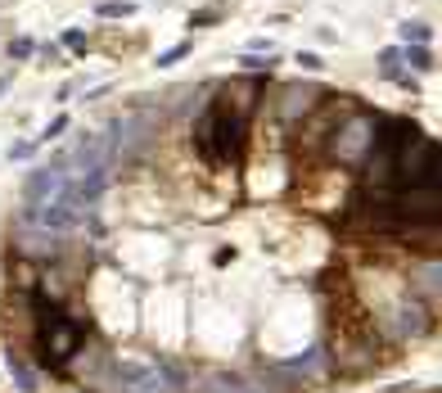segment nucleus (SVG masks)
I'll list each match as a JSON object with an SVG mask.
<instances>
[{
	"label": "nucleus",
	"mask_w": 442,
	"mask_h": 393,
	"mask_svg": "<svg viewBox=\"0 0 442 393\" xmlns=\"http://www.w3.org/2000/svg\"><path fill=\"white\" fill-rule=\"evenodd\" d=\"M64 45H73V50H82V45H86V36H82V32H64Z\"/></svg>",
	"instance_id": "18"
},
{
	"label": "nucleus",
	"mask_w": 442,
	"mask_h": 393,
	"mask_svg": "<svg viewBox=\"0 0 442 393\" xmlns=\"http://www.w3.org/2000/svg\"><path fill=\"white\" fill-rule=\"evenodd\" d=\"M5 86H10V82H5V77H0V95H5Z\"/></svg>",
	"instance_id": "19"
},
{
	"label": "nucleus",
	"mask_w": 442,
	"mask_h": 393,
	"mask_svg": "<svg viewBox=\"0 0 442 393\" xmlns=\"http://www.w3.org/2000/svg\"><path fill=\"white\" fill-rule=\"evenodd\" d=\"M64 127H68V118H64V113H59V118H54L50 127H45V136H41V141H54V136H59V131H64Z\"/></svg>",
	"instance_id": "16"
},
{
	"label": "nucleus",
	"mask_w": 442,
	"mask_h": 393,
	"mask_svg": "<svg viewBox=\"0 0 442 393\" xmlns=\"http://www.w3.org/2000/svg\"><path fill=\"white\" fill-rule=\"evenodd\" d=\"M82 339H86L82 321H77V317H68L64 307L45 303V298L36 294V348H41V361H45V366L64 371L68 361L77 357Z\"/></svg>",
	"instance_id": "2"
},
{
	"label": "nucleus",
	"mask_w": 442,
	"mask_h": 393,
	"mask_svg": "<svg viewBox=\"0 0 442 393\" xmlns=\"http://www.w3.org/2000/svg\"><path fill=\"white\" fill-rule=\"evenodd\" d=\"M95 14H99V19H127L131 5H127V0H104V5H95Z\"/></svg>",
	"instance_id": "11"
},
{
	"label": "nucleus",
	"mask_w": 442,
	"mask_h": 393,
	"mask_svg": "<svg viewBox=\"0 0 442 393\" xmlns=\"http://www.w3.org/2000/svg\"><path fill=\"white\" fill-rule=\"evenodd\" d=\"M402 41L406 45H424L429 41V27H424V23H402Z\"/></svg>",
	"instance_id": "12"
},
{
	"label": "nucleus",
	"mask_w": 442,
	"mask_h": 393,
	"mask_svg": "<svg viewBox=\"0 0 442 393\" xmlns=\"http://www.w3.org/2000/svg\"><path fill=\"white\" fill-rule=\"evenodd\" d=\"M10 55H14V59H27V55H32V41H27V36L10 41Z\"/></svg>",
	"instance_id": "15"
},
{
	"label": "nucleus",
	"mask_w": 442,
	"mask_h": 393,
	"mask_svg": "<svg viewBox=\"0 0 442 393\" xmlns=\"http://www.w3.org/2000/svg\"><path fill=\"white\" fill-rule=\"evenodd\" d=\"M5 366H10V375H14V384H19L23 393H36V384H41V375L32 371V366H27V361L19 357V353H10V357H5Z\"/></svg>",
	"instance_id": "8"
},
{
	"label": "nucleus",
	"mask_w": 442,
	"mask_h": 393,
	"mask_svg": "<svg viewBox=\"0 0 442 393\" xmlns=\"http://www.w3.org/2000/svg\"><path fill=\"white\" fill-rule=\"evenodd\" d=\"M402 59H406L415 73H429V68H433V59H429V50H424V45H406V50H402Z\"/></svg>",
	"instance_id": "10"
},
{
	"label": "nucleus",
	"mask_w": 442,
	"mask_h": 393,
	"mask_svg": "<svg viewBox=\"0 0 442 393\" xmlns=\"http://www.w3.org/2000/svg\"><path fill=\"white\" fill-rule=\"evenodd\" d=\"M86 217H90V199L77 190L73 176H68V186L59 190L54 199H45L41 208H23V222H32V226H41V230H54V235L77 230Z\"/></svg>",
	"instance_id": "4"
},
{
	"label": "nucleus",
	"mask_w": 442,
	"mask_h": 393,
	"mask_svg": "<svg viewBox=\"0 0 442 393\" xmlns=\"http://www.w3.org/2000/svg\"><path fill=\"white\" fill-rule=\"evenodd\" d=\"M389 321H393V335L397 339H415V335H424V330L433 326V317L424 312V303H415V298H397L393 312H389Z\"/></svg>",
	"instance_id": "6"
},
{
	"label": "nucleus",
	"mask_w": 442,
	"mask_h": 393,
	"mask_svg": "<svg viewBox=\"0 0 442 393\" xmlns=\"http://www.w3.org/2000/svg\"><path fill=\"white\" fill-rule=\"evenodd\" d=\"M397 64H402V50H384L379 55V73L384 77H397Z\"/></svg>",
	"instance_id": "13"
},
{
	"label": "nucleus",
	"mask_w": 442,
	"mask_h": 393,
	"mask_svg": "<svg viewBox=\"0 0 442 393\" xmlns=\"http://www.w3.org/2000/svg\"><path fill=\"white\" fill-rule=\"evenodd\" d=\"M415 285H420L424 294H438L442 298V258L420 262V267H415Z\"/></svg>",
	"instance_id": "9"
},
{
	"label": "nucleus",
	"mask_w": 442,
	"mask_h": 393,
	"mask_svg": "<svg viewBox=\"0 0 442 393\" xmlns=\"http://www.w3.org/2000/svg\"><path fill=\"white\" fill-rule=\"evenodd\" d=\"M298 64L307 68V73H321V68H325V64H321V55H298Z\"/></svg>",
	"instance_id": "17"
},
{
	"label": "nucleus",
	"mask_w": 442,
	"mask_h": 393,
	"mask_svg": "<svg viewBox=\"0 0 442 393\" xmlns=\"http://www.w3.org/2000/svg\"><path fill=\"white\" fill-rule=\"evenodd\" d=\"M244 131H248L244 104H230L226 95L212 99V104L199 113V122H195V150H199V158L212 163V167L239 163V154H244Z\"/></svg>",
	"instance_id": "1"
},
{
	"label": "nucleus",
	"mask_w": 442,
	"mask_h": 393,
	"mask_svg": "<svg viewBox=\"0 0 442 393\" xmlns=\"http://www.w3.org/2000/svg\"><path fill=\"white\" fill-rule=\"evenodd\" d=\"M108 384L118 393H181L185 371L172 361H140V357H113L108 361Z\"/></svg>",
	"instance_id": "3"
},
{
	"label": "nucleus",
	"mask_w": 442,
	"mask_h": 393,
	"mask_svg": "<svg viewBox=\"0 0 442 393\" xmlns=\"http://www.w3.org/2000/svg\"><path fill=\"white\" fill-rule=\"evenodd\" d=\"M64 186H68V172H64L59 163H50V167H32V172L23 176V204H27V208H41L45 199H54Z\"/></svg>",
	"instance_id": "5"
},
{
	"label": "nucleus",
	"mask_w": 442,
	"mask_h": 393,
	"mask_svg": "<svg viewBox=\"0 0 442 393\" xmlns=\"http://www.w3.org/2000/svg\"><path fill=\"white\" fill-rule=\"evenodd\" d=\"M195 393H262L244 380V375H230V371H212L195 384Z\"/></svg>",
	"instance_id": "7"
},
{
	"label": "nucleus",
	"mask_w": 442,
	"mask_h": 393,
	"mask_svg": "<svg viewBox=\"0 0 442 393\" xmlns=\"http://www.w3.org/2000/svg\"><path fill=\"white\" fill-rule=\"evenodd\" d=\"M190 55V41H181V45H172V50H162L158 55V68H167V64H176V59H185Z\"/></svg>",
	"instance_id": "14"
}]
</instances>
